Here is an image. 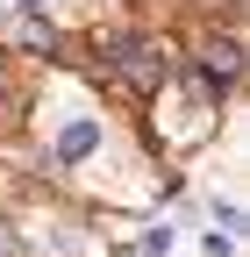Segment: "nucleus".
I'll use <instances>...</instances> for the list:
<instances>
[{"label":"nucleus","mask_w":250,"mask_h":257,"mask_svg":"<svg viewBox=\"0 0 250 257\" xmlns=\"http://www.w3.org/2000/svg\"><path fill=\"white\" fill-rule=\"evenodd\" d=\"M93 143H100V128H93V121H72L65 136H57V150H65V157H86Z\"/></svg>","instance_id":"obj_1"},{"label":"nucleus","mask_w":250,"mask_h":257,"mask_svg":"<svg viewBox=\"0 0 250 257\" xmlns=\"http://www.w3.org/2000/svg\"><path fill=\"white\" fill-rule=\"evenodd\" d=\"M15 8H36V0H15Z\"/></svg>","instance_id":"obj_2"}]
</instances>
